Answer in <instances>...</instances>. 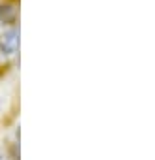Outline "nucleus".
I'll return each instance as SVG.
<instances>
[{
  "label": "nucleus",
  "instance_id": "nucleus-1",
  "mask_svg": "<svg viewBox=\"0 0 155 160\" xmlns=\"http://www.w3.org/2000/svg\"><path fill=\"white\" fill-rule=\"evenodd\" d=\"M0 45H2V51L4 53H15L17 45H19V34L15 30H10L2 36V40H0Z\"/></svg>",
  "mask_w": 155,
  "mask_h": 160
}]
</instances>
